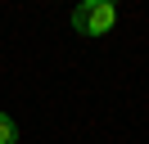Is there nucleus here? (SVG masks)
<instances>
[{
	"mask_svg": "<svg viewBox=\"0 0 149 144\" xmlns=\"http://www.w3.org/2000/svg\"><path fill=\"white\" fill-rule=\"evenodd\" d=\"M118 23V0H81L72 9V27L81 36H104Z\"/></svg>",
	"mask_w": 149,
	"mask_h": 144,
	"instance_id": "nucleus-1",
	"label": "nucleus"
},
{
	"mask_svg": "<svg viewBox=\"0 0 149 144\" xmlns=\"http://www.w3.org/2000/svg\"><path fill=\"white\" fill-rule=\"evenodd\" d=\"M0 144H18V126L9 113H0Z\"/></svg>",
	"mask_w": 149,
	"mask_h": 144,
	"instance_id": "nucleus-2",
	"label": "nucleus"
}]
</instances>
